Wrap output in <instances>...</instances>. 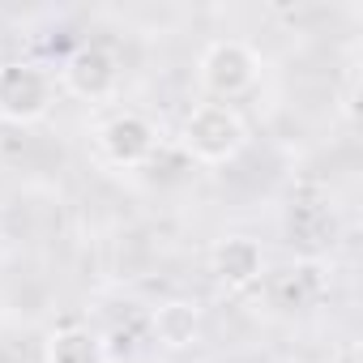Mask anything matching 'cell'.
<instances>
[{
    "label": "cell",
    "instance_id": "6da1fadb",
    "mask_svg": "<svg viewBox=\"0 0 363 363\" xmlns=\"http://www.w3.org/2000/svg\"><path fill=\"white\" fill-rule=\"evenodd\" d=\"M179 141H184V154L201 167H227L244 154L248 145V124L231 103H201L184 116V128H179Z\"/></svg>",
    "mask_w": 363,
    "mask_h": 363
},
{
    "label": "cell",
    "instance_id": "7a4b0ae2",
    "mask_svg": "<svg viewBox=\"0 0 363 363\" xmlns=\"http://www.w3.org/2000/svg\"><path fill=\"white\" fill-rule=\"evenodd\" d=\"M56 107V77L35 60H5L0 65V120L5 124H39Z\"/></svg>",
    "mask_w": 363,
    "mask_h": 363
},
{
    "label": "cell",
    "instance_id": "3957f363",
    "mask_svg": "<svg viewBox=\"0 0 363 363\" xmlns=\"http://www.w3.org/2000/svg\"><path fill=\"white\" fill-rule=\"evenodd\" d=\"M261 77V56L244 43V39H214L201 60H197V82L206 94L214 99H240L257 86Z\"/></svg>",
    "mask_w": 363,
    "mask_h": 363
},
{
    "label": "cell",
    "instance_id": "277c9868",
    "mask_svg": "<svg viewBox=\"0 0 363 363\" xmlns=\"http://www.w3.org/2000/svg\"><path fill=\"white\" fill-rule=\"evenodd\" d=\"M60 90L73 94V99H82V103L111 99L120 90V60H116V52L94 48V43L69 52L65 65H60Z\"/></svg>",
    "mask_w": 363,
    "mask_h": 363
},
{
    "label": "cell",
    "instance_id": "5b68a950",
    "mask_svg": "<svg viewBox=\"0 0 363 363\" xmlns=\"http://www.w3.org/2000/svg\"><path fill=\"white\" fill-rule=\"evenodd\" d=\"M158 150V128L141 116V111H116L103 128H99V154L111 167H145Z\"/></svg>",
    "mask_w": 363,
    "mask_h": 363
},
{
    "label": "cell",
    "instance_id": "8992f818",
    "mask_svg": "<svg viewBox=\"0 0 363 363\" xmlns=\"http://www.w3.org/2000/svg\"><path fill=\"white\" fill-rule=\"evenodd\" d=\"M210 274L218 278L223 291H248L265 274V248L252 235H227L210 252Z\"/></svg>",
    "mask_w": 363,
    "mask_h": 363
},
{
    "label": "cell",
    "instance_id": "52a82bcc",
    "mask_svg": "<svg viewBox=\"0 0 363 363\" xmlns=\"http://www.w3.org/2000/svg\"><path fill=\"white\" fill-rule=\"evenodd\" d=\"M150 325H154L158 346H167V350H189L201 337V308L193 299H167V303L154 308Z\"/></svg>",
    "mask_w": 363,
    "mask_h": 363
},
{
    "label": "cell",
    "instance_id": "ba28073f",
    "mask_svg": "<svg viewBox=\"0 0 363 363\" xmlns=\"http://www.w3.org/2000/svg\"><path fill=\"white\" fill-rule=\"evenodd\" d=\"M43 359H48V363H107V342H103L94 329L69 325V329H56V333L48 337Z\"/></svg>",
    "mask_w": 363,
    "mask_h": 363
},
{
    "label": "cell",
    "instance_id": "9c48e42d",
    "mask_svg": "<svg viewBox=\"0 0 363 363\" xmlns=\"http://www.w3.org/2000/svg\"><path fill=\"white\" fill-rule=\"evenodd\" d=\"M325 291H329V269H325L320 261H295V265L286 269V278L278 282V299H282L286 308H308V303H316Z\"/></svg>",
    "mask_w": 363,
    "mask_h": 363
},
{
    "label": "cell",
    "instance_id": "30bf717a",
    "mask_svg": "<svg viewBox=\"0 0 363 363\" xmlns=\"http://www.w3.org/2000/svg\"><path fill=\"white\" fill-rule=\"evenodd\" d=\"M274 363H295V359H274Z\"/></svg>",
    "mask_w": 363,
    "mask_h": 363
}]
</instances>
